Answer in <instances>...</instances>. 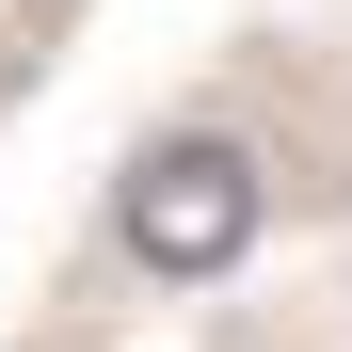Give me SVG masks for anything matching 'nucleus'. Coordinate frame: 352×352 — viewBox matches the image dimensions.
I'll list each match as a JSON object with an SVG mask.
<instances>
[{
    "label": "nucleus",
    "instance_id": "nucleus-1",
    "mask_svg": "<svg viewBox=\"0 0 352 352\" xmlns=\"http://www.w3.org/2000/svg\"><path fill=\"white\" fill-rule=\"evenodd\" d=\"M272 224V160L241 129H144L129 176H112V241H129L144 288H224Z\"/></svg>",
    "mask_w": 352,
    "mask_h": 352
}]
</instances>
